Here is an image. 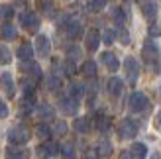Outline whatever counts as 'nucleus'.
Wrapping results in <instances>:
<instances>
[{
	"instance_id": "f257e3e1",
	"label": "nucleus",
	"mask_w": 161,
	"mask_h": 159,
	"mask_svg": "<svg viewBox=\"0 0 161 159\" xmlns=\"http://www.w3.org/2000/svg\"><path fill=\"white\" fill-rule=\"evenodd\" d=\"M6 138L12 145H24V144L30 141L31 134H30V128H26V126H14V128L8 130Z\"/></svg>"
},
{
	"instance_id": "f03ea898",
	"label": "nucleus",
	"mask_w": 161,
	"mask_h": 159,
	"mask_svg": "<svg viewBox=\"0 0 161 159\" xmlns=\"http://www.w3.org/2000/svg\"><path fill=\"white\" fill-rule=\"evenodd\" d=\"M136 134H138V124H136L132 118H124V120L118 124V136L122 140H132Z\"/></svg>"
},
{
	"instance_id": "7ed1b4c3",
	"label": "nucleus",
	"mask_w": 161,
	"mask_h": 159,
	"mask_svg": "<svg viewBox=\"0 0 161 159\" xmlns=\"http://www.w3.org/2000/svg\"><path fill=\"white\" fill-rule=\"evenodd\" d=\"M149 108V100L147 96L143 92H132V96H130V110L136 114H140V112H146V110Z\"/></svg>"
},
{
	"instance_id": "20e7f679",
	"label": "nucleus",
	"mask_w": 161,
	"mask_h": 159,
	"mask_svg": "<svg viewBox=\"0 0 161 159\" xmlns=\"http://www.w3.org/2000/svg\"><path fill=\"white\" fill-rule=\"evenodd\" d=\"M124 71H126V79H128V83H130V85H134L136 81H138L140 65H138V61H136L134 57H126L124 59Z\"/></svg>"
},
{
	"instance_id": "39448f33",
	"label": "nucleus",
	"mask_w": 161,
	"mask_h": 159,
	"mask_svg": "<svg viewBox=\"0 0 161 159\" xmlns=\"http://www.w3.org/2000/svg\"><path fill=\"white\" fill-rule=\"evenodd\" d=\"M57 153H59V145L55 144V141H51V140H45L43 144L37 147V155L42 159H51Z\"/></svg>"
},
{
	"instance_id": "423d86ee",
	"label": "nucleus",
	"mask_w": 161,
	"mask_h": 159,
	"mask_svg": "<svg viewBox=\"0 0 161 159\" xmlns=\"http://www.w3.org/2000/svg\"><path fill=\"white\" fill-rule=\"evenodd\" d=\"M59 108H61V112L67 114V116L77 114V110H79V98L71 96V94H69V96H63L59 100Z\"/></svg>"
},
{
	"instance_id": "0eeeda50",
	"label": "nucleus",
	"mask_w": 161,
	"mask_h": 159,
	"mask_svg": "<svg viewBox=\"0 0 161 159\" xmlns=\"http://www.w3.org/2000/svg\"><path fill=\"white\" fill-rule=\"evenodd\" d=\"M142 55H143V59H146V63H157L159 61V49H157V45L151 41H146L143 43V49H142Z\"/></svg>"
},
{
	"instance_id": "6e6552de",
	"label": "nucleus",
	"mask_w": 161,
	"mask_h": 159,
	"mask_svg": "<svg viewBox=\"0 0 161 159\" xmlns=\"http://www.w3.org/2000/svg\"><path fill=\"white\" fill-rule=\"evenodd\" d=\"M20 24L24 28H26L28 31H36L39 28V16L36 12H24L20 16Z\"/></svg>"
},
{
	"instance_id": "1a4fd4ad",
	"label": "nucleus",
	"mask_w": 161,
	"mask_h": 159,
	"mask_svg": "<svg viewBox=\"0 0 161 159\" xmlns=\"http://www.w3.org/2000/svg\"><path fill=\"white\" fill-rule=\"evenodd\" d=\"M98 45H100V31L98 30H88L86 31V36H85V47H86V51H96L98 49Z\"/></svg>"
},
{
	"instance_id": "9d476101",
	"label": "nucleus",
	"mask_w": 161,
	"mask_h": 159,
	"mask_svg": "<svg viewBox=\"0 0 161 159\" xmlns=\"http://www.w3.org/2000/svg\"><path fill=\"white\" fill-rule=\"evenodd\" d=\"M51 51V41H49V37L43 36V34H39L36 37V53L39 55V57H47Z\"/></svg>"
},
{
	"instance_id": "9b49d317",
	"label": "nucleus",
	"mask_w": 161,
	"mask_h": 159,
	"mask_svg": "<svg viewBox=\"0 0 161 159\" xmlns=\"http://www.w3.org/2000/svg\"><path fill=\"white\" fill-rule=\"evenodd\" d=\"M0 89L8 94V98H12L16 94V83H14V77L10 73H2V75H0Z\"/></svg>"
},
{
	"instance_id": "f8f14e48",
	"label": "nucleus",
	"mask_w": 161,
	"mask_h": 159,
	"mask_svg": "<svg viewBox=\"0 0 161 159\" xmlns=\"http://www.w3.org/2000/svg\"><path fill=\"white\" fill-rule=\"evenodd\" d=\"M22 71L26 73L31 81H39L42 79V69H39V65L37 63H34V61H22Z\"/></svg>"
},
{
	"instance_id": "ddd939ff",
	"label": "nucleus",
	"mask_w": 161,
	"mask_h": 159,
	"mask_svg": "<svg viewBox=\"0 0 161 159\" xmlns=\"http://www.w3.org/2000/svg\"><path fill=\"white\" fill-rule=\"evenodd\" d=\"M106 89H108V94L110 96H120L124 90V83H122V79H118V77H110L108 79V83H106Z\"/></svg>"
},
{
	"instance_id": "4468645a",
	"label": "nucleus",
	"mask_w": 161,
	"mask_h": 159,
	"mask_svg": "<svg viewBox=\"0 0 161 159\" xmlns=\"http://www.w3.org/2000/svg\"><path fill=\"white\" fill-rule=\"evenodd\" d=\"M31 151L28 147H8L4 159H30Z\"/></svg>"
},
{
	"instance_id": "2eb2a0df",
	"label": "nucleus",
	"mask_w": 161,
	"mask_h": 159,
	"mask_svg": "<svg viewBox=\"0 0 161 159\" xmlns=\"http://www.w3.org/2000/svg\"><path fill=\"white\" fill-rule=\"evenodd\" d=\"M142 14L146 16L149 22H153L157 18V4H155V0H143V2H142Z\"/></svg>"
},
{
	"instance_id": "dca6fc26",
	"label": "nucleus",
	"mask_w": 161,
	"mask_h": 159,
	"mask_svg": "<svg viewBox=\"0 0 161 159\" xmlns=\"http://www.w3.org/2000/svg\"><path fill=\"white\" fill-rule=\"evenodd\" d=\"M63 28H65L67 36H69L71 39H77V37L80 36V31H83V26H80V22H79V20H67Z\"/></svg>"
},
{
	"instance_id": "f3484780",
	"label": "nucleus",
	"mask_w": 161,
	"mask_h": 159,
	"mask_svg": "<svg viewBox=\"0 0 161 159\" xmlns=\"http://www.w3.org/2000/svg\"><path fill=\"white\" fill-rule=\"evenodd\" d=\"M102 63L108 67V71H110V73H114V71H118V67H120V61H118V57H116L114 53H110V51L102 53Z\"/></svg>"
},
{
	"instance_id": "a211bd4d",
	"label": "nucleus",
	"mask_w": 161,
	"mask_h": 159,
	"mask_svg": "<svg viewBox=\"0 0 161 159\" xmlns=\"http://www.w3.org/2000/svg\"><path fill=\"white\" fill-rule=\"evenodd\" d=\"M16 37V28L12 26L10 22H4L2 26H0V39H4V41H10V39Z\"/></svg>"
},
{
	"instance_id": "6ab92c4d",
	"label": "nucleus",
	"mask_w": 161,
	"mask_h": 159,
	"mask_svg": "<svg viewBox=\"0 0 161 159\" xmlns=\"http://www.w3.org/2000/svg\"><path fill=\"white\" fill-rule=\"evenodd\" d=\"M34 108H36V98L34 96H26V94H24L22 100H20V114H30Z\"/></svg>"
},
{
	"instance_id": "aec40b11",
	"label": "nucleus",
	"mask_w": 161,
	"mask_h": 159,
	"mask_svg": "<svg viewBox=\"0 0 161 159\" xmlns=\"http://www.w3.org/2000/svg\"><path fill=\"white\" fill-rule=\"evenodd\" d=\"M37 114L42 120H51V118L55 116V110L51 108V104H47V102H42V104H37Z\"/></svg>"
},
{
	"instance_id": "412c9836",
	"label": "nucleus",
	"mask_w": 161,
	"mask_h": 159,
	"mask_svg": "<svg viewBox=\"0 0 161 159\" xmlns=\"http://www.w3.org/2000/svg\"><path fill=\"white\" fill-rule=\"evenodd\" d=\"M130 151H132V155L136 159H146L147 157V145L142 144V141H136V144H132Z\"/></svg>"
},
{
	"instance_id": "4be33fe9",
	"label": "nucleus",
	"mask_w": 161,
	"mask_h": 159,
	"mask_svg": "<svg viewBox=\"0 0 161 159\" xmlns=\"http://www.w3.org/2000/svg\"><path fill=\"white\" fill-rule=\"evenodd\" d=\"M59 153H61V157L63 159H75L77 157V147H75V144H63L61 147H59Z\"/></svg>"
},
{
	"instance_id": "5701e85b",
	"label": "nucleus",
	"mask_w": 161,
	"mask_h": 159,
	"mask_svg": "<svg viewBox=\"0 0 161 159\" xmlns=\"http://www.w3.org/2000/svg\"><path fill=\"white\" fill-rule=\"evenodd\" d=\"M18 57L22 61H30L31 57H34V47H31L30 43H22L18 47Z\"/></svg>"
},
{
	"instance_id": "b1692460",
	"label": "nucleus",
	"mask_w": 161,
	"mask_h": 159,
	"mask_svg": "<svg viewBox=\"0 0 161 159\" xmlns=\"http://www.w3.org/2000/svg\"><path fill=\"white\" fill-rule=\"evenodd\" d=\"M75 130L79 132V134H86L88 130H91V120L88 118H85V116H80V118H77L75 120Z\"/></svg>"
},
{
	"instance_id": "393cba45",
	"label": "nucleus",
	"mask_w": 161,
	"mask_h": 159,
	"mask_svg": "<svg viewBox=\"0 0 161 159\" xmlns=\"http://www.w3.org/2000/svg\"><path fill=\"white\" fill-rule=\"evenodd\" d=\"M47 89H49L51 92L59 90V89H61V77L55 75V73H51L49 77H47Z\"/></svg>"
},
{
	"instance_id": "a878e982",
	"label": "nucleus",
	"mask_w": 161,
	"mask_h": 159,
	"mask_svg": "<svg viewBox=\"0 0 161 159\" xmlns=\"http://www.w3.org/2000/svg\"><path fill=\"white\" fill-rule=\"evenodd\" d=\"M96 153L98 155H102V157H108L110 153H112V144L108 140H102L98 145H96Z\"/></svg>"
},
{
	"instance_id": "bb28decb",
	"label": "nucleus",
	"mask_w": 161,
	"mask_h": 159,
	"mask_svg": "<svg viewBox=\"0 0 161 159\" xmlns=\"http://www.w3.org/2000/svg\"><path fill=\"white\" fill-rule=\"evenodd\" d=\"M80 71H83L85 77H94L96 75V63L94 61H85L83 67H80Z\"/></svg>"
},
{
	"instance_id": "cd10ccee",
	"label": "nucleus",
	"mask_w": 161,
	"mask_h": 159,
	"mask_svg": "<svg viewBox=\"0 0 161 159\" xmlns=\"http://www.w3.org/2000/svg\"><path fill=\"white\" fill-rule=\"evenodd\" d=\"M69 94L71 96H75V98H80L85 94V86L80 85V83H71V86H69Z\"/></svg>"
},
{
	"instance_id": "c85d7f7f",
	"label": "nucleus",
	"mask_w": 161,
	"mask_h": 159,
	"mask_svg": "<svg viewBox=\"0 0 161 159\" xmlns=\"http://www.w3.org/2000/svg\"><path fill=\"white\" fill-rule=\"evenodd\" d=\"M106 2H108V0H91L88 6H86V10L88 12H100V10H104Z\"/></svg>"
},
{
	"instance_id": "c756f323",
	"label": "nucleus",
	"mask_w": 161,
	"mask_h": 159,
	"mask_svg": "<svg viewBox=\"0 0 161 159\" xmlns=\"http://www.w3.org/2000/svg\"><path fill=\"white\" fill-rule=\"evenodd\" d=\"M114 39H116V31L114 30H104L102 36H100V41L106 43V45H112V43H114Z\"/></svg>"
},
{
	"instance_id": "7c9ffc66",
	"label": "nucleus",
	"mask_w": 161,
	"mask_h": 159,
	"mask_svg": "<svg viewBox=\"0 0 161 159\" xmlns=\"http://www.w3.org/2000/svg\"><path fill=\"white\" fill-rule=\"evenodd\" d=\"M36 134H37L39 140H49V136H51V128H49L47 124H39L37 130H36Z\"/></svg>"
},
{
	"instance_id": "2f4dec72",
	"label": "nucleus",
	"mask_w": 161,
	"mask_h": 159,
	"mask_svg": "<svg viewBox=\"0 0 161 159\" xmlns=\"http://www.w3.org/2000/svg\"><path fill=\"white\" fill-rule=\"evenodd\" d=\"M12 61V53L6 45H0V65H8Z\"/></svg>"
},
{
	"instance_id": "473e14b6",
	"label": "nucleus",
	"mask_w": 161,
	"mask_h": 159,
	"mask_svg": "<svg viewBox=\"0 0 161 159\" xmlns=\"http://www.w3.org/2000/svg\"><path fill=\"white\" fill-rule=\"evenodd\" d=\"M116 36H118V39H120V43H122V45H130V34H128V30L124 26L118 28Z\"/></svg>"
},
{
	"instance_id": "72a5a7b5",
	"label": "nucleus",
	"mask_w": 161,
	"mask_h": 159,
	"mask_svg": "<svg viewBox=\"0 0 161 159\" xmlns=\"http://www.w3.org/2000/svg\"><path fill=\"white\" fill-rule=\"evenodd\" d=\"M14 16V8L8 4H0V20H10Z\"/></svg>"
},
{
	"instance_id": "f704fd0d",
	"label": "nucleus",
	"mask_w": 161,
	"mask_h": 159,
	"mask_svg": "<svg viewBox=\"0 0 161 159\" xmlns=\"http://www.w3.org/2000/svg\"><path fill=\"white\" fill-rule=\"evenodd\" d=\"M51 134H55V136H65L67 134V124L63 120H57L55 126H53V130H51Z\"/></svg>"
},
{
	"instance_id": "c9c22d12",
	"label": "nucleus",
	"mask_w": 161,
	"mask_h": 159,
	"mask_svg": "<svg viewBox=\"0 0 161 159\" xmlns=\"http://www.w3.org/2000/svg\"><path fill=\"white\" fill-rule=\"evenodd\" d=\"M96 128H98L100 132H106V128H108V118L104 116L102 112L96 114Z\"/></svg>"
},
{
	"instance_id": "e433bc0d",
	"label": "nucleus",
	"mask_w": 161,
	"mask_h": 159,
	"mask_svg": "<svg viewBox=\"0 0 161 159\" xmlns=\"http://www.w3.org/2000/svg\"><path fill=\"white\" fill-rule=\"evenodd\" d=\"M67 59H69V61H73V63H77V61L80 59V49H79L77 45L69 47V51H67Z\"/></svg>"
},
{
	"instance_id": "4c0bfd02",
	"label": "nucleus",
	"mask_w": 161,
	"mask_h": 159,
	"mask_svg": "<svg viewBox=\"0 0 161 159\" xmlns=\"http://www.w3.org/2000/svg\"><path fill=\"white\" fill-rule=\"evenodd\" d=\"M75 71H77V63H73V61H65V75H75Z\"/></svg>"
},
{
	"instance_id": "58836bf2",
	"label": "nucleus",
	"mask_w": 161,
	"mask_h": 159,
	"mask_svg": "<svg viewBox=\"0 0 161 159\" xmlns=\"http://www.w3.org/2000/svg\"><path fill=\"white\" fill-rule=\"evenodd\" d=\"M8 112H10V110H8V104L0 98V118H8Z\"/></svg>"
},
{
	"instance_id": "ea45409f",
	"label": "nucleus",
	"mask_w": 161,
	"mask_h": 159,
	"mask_svg": "<svg viewBox=\"0 0 161 159\" xmlns=\"http://www.w3.org/2000/svg\"><path fill=\"white\" fill-rule=\"evenodd\" d=\"M161 34V30L157 26H149V36H159Z\"/></svg>"
},
{
	"instance_id": "a19ab883",
	"label": "nucleus",
	"mask_w": 161,
	"mask_h": 159,
	"mask_svg": "<svg viewBox=\"0 0 161 159\" xmlns=\"http://www.w3.org/2000/svg\"><path fill=\"white\" fill-rule=\"evenodd\" d=\"M155 128H157V130H161V110H159L157 116H155Z\"/></svg>"
},
{
	"instance_id": "79ce46f5",
	"label": "nucleus",
	"mask_w": 161,
	"mask_h": 159,
	"mask_svg": "<svg viewBox=\"0 0 161 159\" xmlns=\"http://www.w3.org/2000/svg\"><path fill=\"white\" fill-rule=\"evenodd\" d=\"M120 159H134V155H132V151H122Z\"/></svg>"
},
{
	"instance_id": "37998d69",
	"label": "nucleus",
	"mask_w": 161,
	"mask_h": 159,
	"mask_svg": "<svg viewBox=\"0 0 161 159\" xmlns=\"http://www.w3.org/2000/svg\"><path fill=\"white\" fill-rule=\"evenodd\" d=\"M30 0H14V4H18V6H28Z\"/></svg>"
},
{
	"instance_id": "c03bdc74",
	"label": "nucleus",
	"mask_w": 161,
	"mask_h": 159,
	"mask_svg": "<svg viewBox=\"0 0 161 159\" xmlns=\"http://www.w3.org/2000/svg\"><path fill=\"white\" fill-rule=\"evenodd\" d=\"M83 159H96V155H94V153H86Z\"/></svg>"
},
{
	"instance_id": "a18cd8bd",
	"label": "nucleus",
	"mask_w": 161,
	"mask_h": 159,
	"mask_svg": "<svg viewBox=\"0 0 161 159\" xmlns=\"http://www.w3.org/2000/svg\"><path fill=\"white\" fill-rule=\"evenodd\" d=\"M151 159H157V157H155V155H153V157H151Z\"/></svg>"
}]
</instances>
